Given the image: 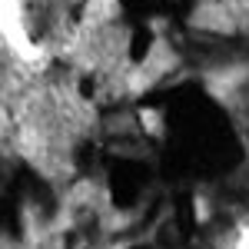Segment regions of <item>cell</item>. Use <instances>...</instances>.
Returning <instances> with one entry per match:
<instances>
[{"label": "cell", "instance_id": "1", "mask_svg": "<svg viewBox=\"0 0 249 249\" xmlns=\"http://www.w3.org/2000/svg\"><path fill=\"white\" fill-rule=\"evenodd\" d=\"M146 190V166L136 160H116L110 166V196L120 210H130Z\"/></svg>", "mask_w": 249, "mask_h": 249}, {"label": "cell", "instance_id": "2", "mask_svg": "<svg viewBox=\"0 0 249 249\" xmlns=\"http://www.w3.org/2000/svg\"><path fill=\"white\" fill-rule=\"evenodd\" d=\"M176 223H179V232H183V236H193L196 216H193V199L190 196H179V203H176Z\"/></svg>", "mask_w": 249, "mask_h": 249}, {"label": "cell", "instance_id": "3", "mask_svg": "<svg viewBox=\"0 0 249 249\" xmlns=\"http://www.w3.org/2000/svg\"><path fill=\"white\" fill-rule=\"evenodd\" d=\"M150 43H153V34H150L146 27H136L133 30V43H130V57H133V63H140V60L150 53Z\"/></svg>", "mask_w": 249, "mask_h": 249}, {"label": "cell", "instance_id": "4", "mask_svg": "<svg viewBox=\"0 0 249 249\" xmlns=\"http://www.w3.org/2000/svg\"><path fill=\"white\" fill-rule=\"evenodd\" d=\"M133 249H143V246H133Z\"/></svg>", "mask_w": 249, "mask_h": 249}]
</instances>
